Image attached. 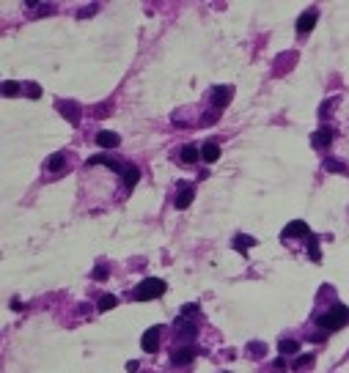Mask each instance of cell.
I'll list each match as a JSON object with an SVG mask.
<instances>
[{
  "label": "cell",
  "mask_w": 349,
  "mask_h": 373,
  "mask_svg": "<svg viewBox=\"0 0 349 373\" xmlns=\"http://www.w3.org/2000/svg\"><path fill=\"white\" fill-rule=\"evenodd\" d=\"M198 157H201V148H196L193 143H190V145H184V148H182V154H179V159H182L184 165H193V162H196Z\"/></svg>",
  "instance_id": "15"
},
{
  "label": "cell",
  "mask_w": 349,
  "mask_h": 373,
  "mask_svg": "<svg viewBox=\"0 0 349 373\" xmlns=\"http://www.w3.org/2000/svg\"><path fill=\"white\" fill-rule=\"evenodd\" d=\"M196 354H198L196 346H182V349H176V351L171 354V362H174V365H190V362L196 359Z\"/></svg>",
  "instance_id": "4"
},
{
  "label": "cell",
  "mask_w": 349,
  "mask_h": 373,
  "mask_svg": "<svg viewBox=\"0 0 349 373\" xmlns=\"http://www.w3.org/2000/svg\"><path fill=\"white\" fill-rule=\"evenodd\" d=\"M349 321V307H344V304H335L330 313H324V316L316 318V324H319V329L324 332H335V329H341L344 324Z\"/></svg>",
  "instance_id": "1"
},
{
  "label": "cell",
  "mask_w": 349,
  "mask_h": 373,
  "mask_svg": "<svg viewBox=\"0 0 349 373\" xmlns=\"http://www.w3.org/2000/svg\"><path fill=\"white\" fill-rule=\"evenodd\" d=\"M39 93H42V91H39V85H33V83H30V85H28V96H33V99H36Z\"/></svg>",
  "instance_id": "29"
},
{
  "label": "cell",
  "mask_w": 349,
  "mask_h": 373,
  "mask_svg": "<svg viewBox=\"0 0 349 373\" xmlns=\"http://www.w3.org/2000/svg\"><path fill=\"white\" fill-rule=\"evenodd\" d=\"M193 313H198V304H184L182 307V316H193Z\"/></svg>",
  "instance_id": "27"
},
{
  "label": "cell",
  "mask_w": 349,
  "mask_h": 373,
  "mask_svg": "<svg viewBox=\"0 0 349 373\" xmlns=\"http://www.w3.org/2000/svg\"><path fill=\"white\" fill-rule=\"evenodd\" d=\"M253 244H256V242H253V236H245V233H239L237 239H234V247L242 250V253H245L248 247H253Z\"/></svg>",
  "instance_id": "19"
},
{
  "label": "cell",
  "mask_w": 349,
  "mask_h": 373,
  "mask_svg": "<svg viewBox=\"0 0 349 373\" xmlns=\"http://www.w3.org/2000/svg\"><path fill=\"white\" fill-rule=\"evenodd\" d=\"M94 11H97V6H91V8H83V11H80V17H91Z\"/></svg>",
  "instance_id": "31"
},
{
  "label": "cell",
  "mask_w": 349,
  "mask_h": 373,
  "mask_svg": "<svg viewBox=\"0 0 349 373\" xmlns=\"http://www.w3.org/2000/svg\"><path fill=\"white\" fill-rule=\"evenodd\" d=\"M138 362H135V359H132V362H126V371H129V373H135V371H138Z\"/></svg>",
  "instance_id": "32"
},
{
  "label": "cell",
  "mask_w": 349,
  "mask_h": 373,
  "mask_svg": "<svg viewBox=\"0 0 349 373\" xmlns=\"http://www.w3.org/2000/svg\"><path fill=\"white\" fill-rule=\"evenodd\" d=\"M196 198V186L193 184H179V192H176V209H187Z\"/></svg>",
  "instance_id": "6"
},
{
  "label": "cell",
  "mask_w": 349,
  "mask_h": 373,
  "mask_svg": "<svg viewBox=\"0 0 349 373\" xmlns=\"http://www.w3.org/2000/svg\"><path fill=\"white\" fill-rule=\"evenodd\" d=\"M316 22V11L311 8V11H305V14H300V20H297V33H308V30L314 28Z\"/></svg>",
  "instance_id": "12"
},
{
  "label": "cell",
  "mask_w": 349,
  "mask_h": 373,
  "mask_svg": "<svg viewBox=\"0 0 349 373\" xmlns=\"http://www.w3.org/2000/svg\"><path fill=\"white\" fill-rule=\"evenodd\" d=\"M231 96H234V88H231V85H217V88L212 91V104H215L217 110H223V107H228Z\"/></svg>",
  "instance_id": "3"
},
{
  "label": "cell",
  "mask_w": 349,
  "mask_h": 373,
  "mask_svg": "<svg viewBox=\"0 0 349 373\" xmlns=\"http://www.w3.org/2000/svg\"><path fill=\"white\" fill-rule=\"evenodd\" d=\"M286 359H283V357H278V359H275V362H273V371L275 373H286Z\"/></svg>",
  "instance_id": "24"
},
{
  "label": "cell",
  "mask_w": 349,
  "mask_h": 373,
  "mask_svg": "<svg viewBox=\"0 0 349 373\" xmlns=\"http://www.w3.org/2000/svg\"><path fill=\"white\" fill-rule=\"evenodd\" d=\"M217 157H220V145H217L215 140H206V143L201 145V159L203 162H217Z\"/></svg>",
  "instance_id": "10"
},
{
  "label": "cell",
  "mask_w": 349,
  "mask_h": 373,
  "mask_svg": "<svg viewBox=\"0 0 349 373\" xmlns=\"http://www.w3.org/2000/svg\"><path fill=\"white\" fill-rule=\"evenodd\" d=\"M330 143H333V129H330V126L316 129V135H314V145H316V148H327Z\"/></svg>",
  "instance_id": "11"
},
{
  "label": "cell",
  "mask_w": 349,
  "mask_h": 373,
  "mask_svg": "<svg viewBox=\"0 0 349 373\" xmlns=\"http://www.w3.org/2000/svg\"><path fill=\"white\" fill-rule=\"evenodd\" d=\"M107 277V266H97L94 269V280H105Z\"/></svg>",
  "instance_id": "26"
},
{
  "label": "cell",
  "mask_w": 349,
  "mask_h": 373,
  "mask_svg": "<svg viewBox=\"0 0 349 373\" xmlns=\"http://www.w3.org/2000/svg\"><path fill=\"white\" fill-rule=\"evenodd\" d=\"M138 176H140V170H138L135 165H126V167H124V184L129 186V189L138 184Z\"/></svg>",
  "instance_id": "16"
},
{
  "label": "cell",
  "mask_w": 349,
  "mask_h": 373,
  "mask_svg": "<svg viewBox=\"0 0 349 373\" xmlns=\"http://www.w3.org/2000/svg\"><path fill=\"white\" fill-rule=\"evenodd\" d=\"M278 349H280V357H283V354H297L300 351V343H297V340H283L280 338V343H278Z\"/></svg>",
  "instance_id": "17"
},
{
  "label": "cell",
  "mask_w": 349,
  "mask_h": 373,
  "mask_svg": "<svg viewBox=\"0 0 349 373\" xmlns=\"http://www.w3.org/2000/svg\"><path fill=\"white\" fill-rule=\"evenodd\" d=\"M116 302H119V299L116 297H110V294H105V297L99 299V310L105 313V310H113V307H116Z\"/></svg>",
  "instance_id": "21"
},
{
  "label": "cell",
  "mask_w": 349,
  "mask_h": 373,
  "mask_svg": "<svg viewBox=\"0 0 349 373\" xmlns=\"http://www.w3.org/2000/svg\"><path fill=\"white\" fill-rule=\"evenodd\" d=\"M324 170H330V173H347V165L338 162V159H324Z\"/></svg>",
  "instance_id": "20"
},
{
  "label": "cell",
  "mask_w": 349,
  "mask_h": 373,
  "mask_svg": "<svg viewBox=\"0 0 349 373\" xmlns=\"http://www.w3.org/2000/svg\"><path fill=\"white\" fill-rule=\"evenodd\" d=\"M311 258H314V261H319V247H316V242H311Z\"/></svg>",
  "instance_id": "30"
},
{
  "label": "cell",
  "mask_w": 349,
  "mask_h": 373,
  "mask_svg": "<svg viewBox=\"0 0 349 373\" xmlns=\"http://www.w3.org/2000/svg\"><path fill=\"white\" fill-rule=\"evenodd\" d=\"M58 110H61V116H66L69 118V124H80V113H77V104L75 102H61L58 99Z\"/></svg>",
  "instance_id": "9"
},
{
  "label": "cell",
  "mask_w": 349,
  "mask_h": 373,
  "mask_svg": "<svg viewBox=\"0 0 349 373\" xmlns=\"http://www.w3.org/2000/svg\"><path fill=\"white\" fill-rule=\"evenodd\" d=\"M140 346H143V351H157L160 349V326H151V329L143 332V338H140Z\"/></svg>",
  "instance_id": "5"
},
{
  "label": "cell",
  "mask_w": 349,
  "mask_h": 373,
  "mask_svg": "<svg viewBox=\"0 0 349 373\" xmlns=\"http://www.w3.org/2000/svg\"><path fill=\"white\" fill-rule=\"evenodd\" d=\"M88 165H107L110 170H121V173H124V167H126V165H121V162H116V159L105 157V154H99V157H91V159H88Z\"/></svg>",
  "instance_id": "13"
},
{
  "label": "cell",
  "mask_w": 349,
  "mask_h": 373,
  "mask_svg": "<svg viewBox=\"0 0 349 373\" xmlns=\"http://www.w3.org/2000/svg\"><path fill=\"white\" fill-rule=\"evenodd\" d=\"M311 362H314V357H311V354H305V357H297V359H294V365H292V368H297V371H300V368L311 365Z\"/></svg>",
  "instance_id": "22"
},
{
  "label": "cell",
  "mask_w": 349,
  "mask_h": 373,
  "mask_svg": "<svg viewBox=\"0 0 349 373\" xmlns=\"http://www.w3.org/2000/svg\"><path fill=\"white\" fill-rule=\"evenodd\" d=\"M176 326H179V329H176V335H179L182 340H193V338L198 335L196 324H193V321H187V316L179 318V321H176Z\"/></svg>",
  "instance_id": "8"
},
{
  "label": "cell",
  "mask_w": 349,
  "mask_h": 373,
  "mask_svg": "<svg viewBox=\"0 0 349 373\" xmlns=\"http://www.w3.org/2000/svg\"><path fill=\"white\" fill-rule=\"evenodd\" d=\"M283 239H294V236H311V231H308V225H305V220H294V222H289L286 228H283Z\"/></svg>",
  "instance_id": "7"
},
{
  "label": "cell",
  "mask_w": 349,
  "mask_h": 373,
  "mask_svg": "<svg viewBox=\"0 0 349 373\" xmlns=\"http://www.w3.org/2000/svg\"><path fill=\"white\" fill-rule=\"evenodd\" d=\"M47 167H50L52 173L63 170V167H66V157H63V154H52V157H50V162H47Z\"/></svg>",
  "instance_id": "18"
},
{
  "label": "cell",
  "mask_w": 349,
  "mask_h": 373,
  "mask_svg": "<svg viewBox=\"0 0 349 373\" xmlns=\"http://www.w3.org/2000/svg\"><path fill=\"white\" fill-rule=\"evenodd\" d=\"M17 88H20L17 83H6V85H3V93H6V96H14V93H17Z\"/></svg>",
  "instance_id": "25"
},
{
  "label": "cell",
  "mask_w": 349,
  "mask_h": 373,
  "mask_svg": "<svg viewBox=\"0 0 349 373\" xmlns=\"http://www.w3.org/2000/svg\"><path fill=\"white\" fill-rule=\"evenodd\" d=\"M97 143L102 145V148H116V145L121 143V138L116 135V132H99V135H97Z\"/></svg>",
  "instance_id": "14"
},
{
  "label": "cell",
  "mask_w": 349,
  "mask_h": 373,
  "mask_svg": "<svg viewBox=\"0 0 349 373\" xmlns=\"http://www.w3.org/2000/svg\"><path fill=\"white\" fill-rule=\"evenodd\" d=\"M215 118H217V110H212V113H206V116L201 118V124L206 126V124H212V121H215Z\"/></svg>",
  "instance_id": "28"
},
{
  "label": "cell",
  "mask_w": 349,
  "mask_h": 373,
  "mask_svg": "<svg viewBox=\"0 0 349 373\" xmlns=\"http://www.w3.org/2000/svg\"><path fill=\"white\" fill-rule=\"evenodd\" d=\"M165 280H160V277H149V280H143V283L135 288V299L138 302H149V299H157L165 294Z\"/></svg>",
  "instance_id": "2"
},
{
  "label": "cell",
  "mask_w": 349,
  "mask_h": 373,
  "mask_svg": "<svg viewBox=\"0 0 349 373\" xmlns=\"http://www.w3.org/2000/svg\"><path fill=\"white\" fill-rule=\"evenodd\" d=\"M248 349H250V354H261V357H264V351H267V346L264 343H256V340H253V343H248Z\"/></svg>",
  "instance_id": "23"
}]
</instances>
